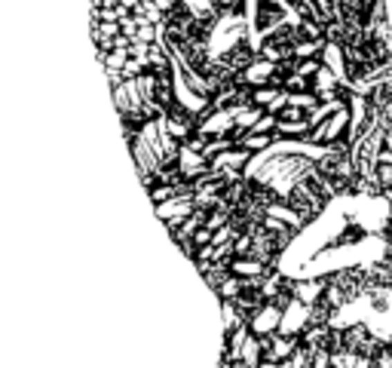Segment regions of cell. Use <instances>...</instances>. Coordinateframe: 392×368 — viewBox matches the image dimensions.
I'll return each instance as SVG.
<instances>
[{"mask_svg":"<svg viewBox=\"0 0 392 368\" xmlns=\"http://www.w3.org/2000/svg\"><path fill=\"white\" fill-rule=\"evenodd\" d=\"M230 273L239 279H263V276L273 273V267L261 264L258 258H233L230 261Z\"/></svg>","mask_w":392,"mask_h":368,"instance_id":"4","label":"cell"},{"mask_svg":"<svg viewBox=\"0 0 392 368\" xmlns=\"http://www.w3.org/2000/svg\"><path fill=\"white\" fill-rule=\"evenodd\" d=\"M310 368H334V365H331V353H328V350H312Z\"/></svg>","mask_w":392,"mask_h":368,"instance_id":"6","label":"cell"},{"mask_svg":"<svg viewBox=\"0 0 392 368\" xmlns=\"http://www.w3.org/2000/svg\"><path fill=\"white\" fill-rule=\"evenodd\" d=\"M288 19H295V12L285 6V0H252V16H248V22H252L254 44H258L261 37H267L273 28L288 22Z\"/></svg>","mask_w":392,"mask_h":368,"instance_id":"1","label":"cell"},{"mask_svg":"<svg viewBox=\"0 0 392 368\" xmlns=\"http://www.w3.org/2000/svg\"><path fill=\"white\" fill-rule=\"evenodd\" d=\"M282 329V307L273 301H263L252 316H248V331L254 338H270Z\"/></svg>","mask_w":392,"mask_h":368,"instance_id":"3","label":"cell"},{"mask_svg":"<svg viewBox=\"0 0 392 368\" xmlns=\"http://www.w3.org/2000/svg\"><path fill=\"white\" fill-rule=\"evenodd\" d=\"M328 288V273L325 276H291V295L304 307H319Z\"/></svg>","mask_w":392,"mask_h":368,"instance_id":"2","label":"cell"},{"mask_svg":"<svg viewBox=\"0 0 392 368\" xmlns=\"http://www.w3.org/2000/svg\"><path fill=\"white\" fill-rule=\"evenodd\" d=\"M371 368H392V350H389V347H380V350H377Z\"/></svg>","mask_w":392,"mask_h":368,"instance_id":"5","label":"cell"}]
</instances>
